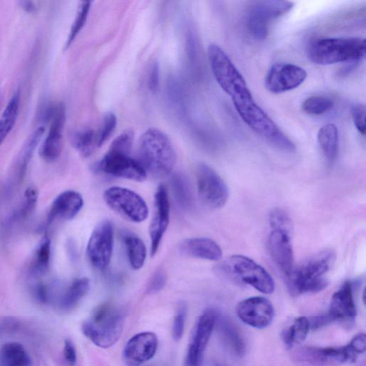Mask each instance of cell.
<instances>
[{
  "label": "cell",
  "mask_w": 366,
  "mask_h": 366,
  "mask_svg": "<svg viewBox=\"0 0 366 366\" xmlns=\"http://www.w3.org/2000/svg\"><path fill=\"white\" fill-rule=\"evenodd\" d=\"M38 195V191L35 186H30L27 189L21 209V215L23 218H26L32 213L37 205Z\"/></svg>",
  "instance_id": "obj_40"
},
{
  "label": "cell",
  "mask_w": 366,
  "mask_h": 366,
  "mask_svg": "<svg viewBox=\"0 0 366 366\" xmlns=\"http://www.w3.org/2000/svg\"><path fill=\"white\" fill-rule=\"evenodd\" d=\"M216 366H224V365H217Z\"/></svg>",
  "instance_id": "obj_48"
},
{
  "label": "cell",
  "mask_w": 366,
  "mask_h": 366,
  "mask_svg": "<svg viewBox=\"0 0 366 366\" xmlns=\"http://www.w3.org/2000/svg\"><path fill=\"white\" fill-rule=\"evenodd\" d=\"M84 200L82 195L75 191H66L60 193L53 201L48 213V222L54 220H70L82 210Z\"/></svg>",
  "instance_id": "obj_21"
},
{
  "label": "cell",
  "mask_w": 366,
  "mask_h": 366,
  "mask_svg": "<svg viewBox=\"0 0 366 366\" xmlns=\"http://www.w3.org/2000/svg\"><path fill=\"white\" fill-rule=\"evenodd\" d=\"M227 273L259 292L271 294L275 282L269 273L252 259L240 255L231 257L223 266Z\"/></svg>",
  "instance_id": "obj_6"
},
{
  "label": "cell",
  "mask_w": 366,
  "mask_h": 366,
  "mask_svg": "<svg viewBox=\"0 0 366 366\" xmlns=\"http://www.w3.org/2000/svg\"><path fill=\"white\" fill-rule=\"evenodd\" d=\"M218 316L215 311L209 309L198 318L189 345L187 366H200L213 334Z\"/></svg>",
  "instance_id": "obj_15"
},
{
  "label": "cell",
  "mask_w": 366,
  "mask_h": 366,
  "mask_svg": "<svg viewBox=\"0 0 366 366\" xmlns=\"http://www.w3.org/2000/svg\"><path fill=\"white\" fill-rule=\"evenodd\" d=\"M180 251L188 256L210 261H218L222 256V251L218 244L208 238L185 240L180 244Z\"/></svg>",
  "instance_id": "obj_22"
},
{
  "label": "cell",
  "mask_w": 366,
  "mask_h": 366,
  "mask_svg": "<svg viewBox=\"0 0 366 366\" xmlns=\"http://www.w3.org/2000/svg\"><path fill=\"white\" fill-rule=\"evenodd\" d=\"M220 331L229 348L238 356L245 353L246 345L234 325L228 319H221L219 323Z\"/></svg>",
  "instance_id": "obj_32"
},
{
  "label": "cell",
  "mask_w": 366,
  "mask_h": 366,
  "mask_svg": "<svg viewBox=\"0 0 366 366\" xmlns=\"http://www.w3.org/2000/svg\"><path fill=\"white\" fill-rule=\"evenodd\" d=\"M117 126V117L113 113L105 114L98 131L96 132L98 146L100 148L110 137Z\"/></svg>",
  "instance_id": "obj_36"
},
{
  "label": "cell",
  "mask_w": 366,
  "mask_h": 366,
  "mask_svg": "<svg viewBox=\"0 0 366 366\" xmlns=\"http://www.w3.org/2000/svg\"><path fill=\"white\" fill-rule=\"evenodd\" d=\"M336 254L331 250H325L293 269L287 276V284L290 293L298 296L305 293H314L328 287L325 278L334 265Z\"/></svg>",
  "instance_id": "obj_3"
},
{
  "label": "cell",
  "mask_w": 366,
  "mask_h": 366,
  "mask_svg": "<svg viewBox=\"0 0 366 366\" xmlns=\"http://www.w3.org/2000/svg\"><path fill=\"white\" fill-rule=\"evenodd\" d=\"M318 142L325 159L333 162L338 151V130L333 124L322 126L318 133Z\"/></svg>",
  "instance_id": "obj_24"
},
{
  "label": "cell",
  "mask_w": 366,
  "mask_h": 366,
  "mask_svg": "<svg viewBox=\"0 0 366 366\" xmlns=\"http://www.w3.org/2000/svg\"><path fill=\"white\" fill-rule=\"evenodd\" d=\"M270 225L272 230L293 233V223L289 215L282 210L276 209L270 215Z\"/></svg>",
  "instance_id": "obj_37"
},
{
  "label": "cell",
  "mask_w": 366,
  "mask_h": 366,
  "mask_svg": "<svg viewBox=\"0 0 366 366\" xmlns=\"http://www.w3.org/2000/svg\"><path fill=\"white\" fill-rule=\"evenodd\" d=\"M0 361L3 366H32V361L23 345L6 343L0 351Z\"/></svg>",
  "instance_id": "obj_26"
},
{
  "label": "cell",
  "mask_w": 366,
  "mask_h": 366,
  "mask_svg": "<svg viewBox=\"0 0 366 366\" xmlns=\"http://www.w3.org/2000/svg\"><path fill=\"white\" fill-rule=\"evenodd\" d=\"M45 133V126H39L30 135L26 142L17 160V168L20 177H23L25 175L30 162L40 142L43 139Z\"/></svg>",
  "instance_id": "obj_29"
},
{
  "label": "cell",
  "mask_w": 366,
  "mask_h": 366,
  "mask_svg": "<svg viewBox=\"0 0 366 366\" xmlns=\"http://www.w3.org/2000/svg\"><path fill=\"white\" fill-rule=\"evenodd\" d=\"M90 280L86 278L74 280L59 298L61 309L69 311L74 309L79 302L88 293Z\"/></svg>",
  "instance_id": "obj_23"
},
{
  "label": "cell",
  "mask_w": 366,
  "mask_h": 366,
  "mask_svg": "<svg viewBox=\"0 0 366 366\" xmlns=\"http://www.w3.org/2000/svg\"><path fill=\"white\" fill-rule=\"evenodd\" d=\"M198 194L201 202L212 209L226 205L229 198L227 183L210 166L202 164L197 170Z\"/></svg>",
  "instance_id": "obj_9"
},
{
  "label": "cell",
  "mask_w": 366,
  "mask_h": 366,
  "mask_svg": "<svg viewBox=\"0 0 366 366\" xmlns=\"http://www.w3.org/2000/svg\"><path fill=\"white\" fill-rule=\"evenodd\" d=\"M124 243L130 265L133 270L138 271L144 267L147 258L145 243L133 234L124 237Z\"/></svg>",
  "instance_id": "obj_27"
},
{
  "label": "cell",
  "mask_w": 366,
  "mask_h": 366,
  "mask_svg": "<svg viewBox=\"0 0 366 366\" xmlns=\"http://www.w3.org/2000/svg\"><path fill=\"white\" fill-rule=\"evenodd\" d=\"M93 170L95 173L137 182L144 181L148 175L137 159L129 154L111 150L96 162Z\"/></svg>",
  "instance_id": "obj_10"
},
{
  "label": "cell",
  "mask_w": 366,
  "mask_h": 366,
  "mask_svg": "<svg viewBox=\"0 0 366 366\" xmlns=\"http://www.w3.org/2000/svg\"><path fill=\"white\" fill-rule=\"evenodd\" d=\"M208 55L217 83L231 97L240 117L249 127L278 149L293 153V141L255 101L245 78L219 46L211 44Z\"/></svg>",
  "instance_id": "obj_1"
},
{
  "label": "cell",
  "mask_w": 366,
  "mask_h": 366,
  "mask_svg": "<svg viewBox=\"0 0 366 366\" xmlns=\"http://www.w3.org/2000/svg\"><path fill=\"white\" fill-rule=\"evenodd\" d=\"M171 204L168 189L160 185L155 194L154 209L150 226L151 255L157 253L170 223Z\"/></svg>",
  "instance_id": "obj_14"
},
{
  "label": "cell",
  "mask_w": 366,
  "mask_h": 366,
  "mask_svg": "<svg viewBox=\"0 0 366 366\" xmlns=\"http://www.w3.org/2000/svg\"><path fill=\"white\" fill-rule=\"evenodd\" d=\"M158 340L152 332H144L133 336L124 349V358L126 362L137 366L152 359L156 354Z\"/></svg>",
  "instance_id": "obj_19"
},
{
  "label": "cell",
  "mask_w": 366,
  "mask_h": 366,
  "mask_svg": "<svg viewBox=\"0 0 366 366\" xmlns=\"http://www.w3.org/2000/svg\"><path fill=\"white\" fill-rule=\"evenodd\" d=\"M294 3L289 1H258L251 8L248 17V28L256 39H265L274 20L289 13Z\"/></svg>",
  "instance_id": "obj_8"
},
{
  "label": "cell",
  "mask_w": 366,
  "mask_h": 366,
  "mask_svg": "<svg viewBox=\"0 0 366 366\" xmlns=\"http://www.w3.org/2000/svg\"><path fill=\"white\" fill-rule=\"evenodd\" d=\"M351 115L354 126L363 135L365 134V107L362 104H356L351 108Z\"/></svg>",
  "instance_id": "obj_41"
},
{
  "label": "cell",
  "mask_w": 366,
  "mask_h": 366,
  "mask_svg": "<svg viewBox=\"0 0 366 366\" xmlns=\"http://www.w3.org/2000/svg\"><path fill=\"white\" fill-rule=\"evenodd\" d=\"M311 329L309 319L299 317L282 333V340L288 349H293L307 339Z\"/></svg>",
  "instance_id": "obj_28"
},
{
  "label": "cell",
  "mask_w": 366,
  "mask_h": 366,
  "mask_svg": "<svg viewBox=\"0 0 366 366\" xmlns=\"http://www.w3.org/2000/svg\"><path fill=\"white\" fill-rule=\"evenodd\" d=\"M167 282L166 274L162 271L156 272L151 279L147 291L150 294H155L164 289Z\"/></svg>",
  "instance_id": "obj_42"
},
{
  "label": "cell",
  "mask_w": 366,
  "mask_h": 366,
  "mask_svg": "<svg viewBox=\"0 0 366 366\" xmlns=\"http://www.w3.org/2000/svg\"><path fill=\"white\" fill-rule=\"evenodd\" d=\"M186 314V307L184 305H182L173 323L172 336L175 341H179L184 334Z\"/></svg>",
  "instance_id": "obj_39"
},
{
  "label": "cell",
  "mask_w": 366,
  "mask_h": 366,
  "mask_svg": "<svg viewBox=\"0 0 366 366\" xmlns=\"http://www.w3.org/2000/svg\"><path fill=\"white\" fill-rule=\"evenodd\" d=\"M51 259V241L46 235L40 241L31 264V273L35 276L45 274L49 269Z\"/></svg>",
  "instance_id": "obj_31"
},
{
  "label": "cell",
  "mask_w": 366,
  "mask_h": 366,
  "mask_svg": "<svg viewBox=\"0 0 366 366\" xmlns=\"http://www.w3.org/2000/svg\"><path fill=\"white\" fill-rule=\"evenodd\" d=\"M19 8L28 14H35L37 7L31 1H20L18 3Z\"/></svg>",
  "instance_id": "obj_47"
},
{
  "label": "cell",
  "mask_w": 366,
  "mask_h": 366,
  "mask_svg": "<svg viewBox=\"0 0 366 366\" xmlns=\"http://www.w3.org/2000/svg\"><path fill=\"white\" fill-rule=\"evenodd\" d=\"M358 354L349 343L343 347L304 348L298 354V359L307 366H324L336 363H351Z\"/></svg>",
  "instance_id": "obj_17"
},
{
  "label": "cell",
  "mask_w": 366,
  "mask_h": 366,
  "mask_svg": "<svg viewBox=\"0 0 366 366\" xmlns=\"http://www.w3.org/2000/svg\"><path fill=\"white\" fill-rule=\"evenodd\" d=\"M159 84H160V68H159L158 64L155 63L151 67L150 75H149L148 84H149L150 90L153 93L157 92L159 88Z\"/></svg>",
  "instance_id": "obj_44"
},
{
  "label": "cell",
  "mask_w": 366,
  "mask_h": 366,
  "mask_svg": "<svg viewBox=\"0 0 366 366\" xmlns=\"http://www.w3.org/2000/svg\"><path fill=\"white\" fill-rule=\"evenodd\" d=\"M334 106V101L329 97L316 95L305 99L302 104L304 113L310 115H322Z\"/></svg>",
  "instance_id": "obj_34"
},
{
  "label": "cell",
  "mask_w": 366,
  "mask_h": 366,
  "mask_svg": "<svg viewBox=\"0 0 366 366\" xmlns=\"http://www.w3.org/2000/svg\"><path fill=\"white\" fill-rule=\"evenodd\" d=\"M73 146L83 157H90L97 148V133L87 128L75 132L71 137Z\"/></svg>",
  "instance_id": "obj_30"
},
{
  "label": "cell",
  "mask_w": 366,
  "mask_h": 366,
  "mask_svg": "<svg viewBox=\"0 0 366 366\" xmlns=\"http://www.w3.org/2000/svg\"><path fill=\"white\" fill-rule=\"evenodd\" d=\"M238 318L249 327L263 329L273 320L275 311L273 304L267 298L251 297L239 302L237 307Z\"/></svg>",
  "instance_id": "obj_16"
},
{
  "label": "cell",
  "mask_w": 366,
  "mask_h": 366,
  "mask_svg": "<svg viewBox=\"0 0 366 366\" xmlns=\"http://www.w3.org/2000/svg\"><path fill=\"white\" fill-rule=\"evenodd\" d=\"M307 78V72L291 64H276L269 69L266 79L267 89L273 94H281L300 87Z\"/></svg>",
  "instance_id": "obj_13"
},
{
  "label": "cell",
  "mask_w": 366,
  "mask_h": 366,
  "mask_svg": "<svg viewBox=\"0 0 366 366\" xmlns=\"http://www.w3.org/2000/svg\"><path fill=\"white\" fill-rule=\"evenodd\" d=\"M114 246V227L109 220L99 223L93 231L87 247V256L91 265L99 271L110 265Z\"/></svg>",
  "instance_id": "obj_11"
},
{
  "label": "cell",
  "mask_w": 366,
  "mask_h": 366,
  "mask_svg": "<svg viewBox=\"0 0 366 366\" xmlns=\"http://www.w3.org/2000/svg\"><path fill=\"white\" fill-rule=\"evenodd\" d=\"M92 2H82L79 6L77 15L69 33L66 48H68L74 40L84 28L91 8Z\"/></svg>",
  "instance_id": "obj_35"
},
{
  "label": "cell",
  "mask_w": 366,
  "mask_h": 366,
  "mask_svg": "<svg viewBox=\"0 0 366 366\" xmlns=\"http://www.w3.org/2000/svg\"><path fill=\"white\" fill-rule=\"evenodd\" d=\"M292 233L272 230L268 245L271 256L282 273L289 275L293 268L294 254L291 243Z\"/></svg>",
  "instance_id": "obj_18"
},
{
  "label": "cell",
  "mask_w": 366,
  "mask_h": 366,
  "mask_svg": "<svg viewBox=\"0 0 366 366\" xmlns=\"http://www.w3.org/2000/svg\"><path fill=\"white\" fill-rule=\"evenodd\" d=\"M365 56V39L360 37L317 39L308 49L311 62L320 66L356 63Z\"/></svg>",
  "instance_id": "obj_4"
},
{
  "label": "cell",
  "mask_w": 366,
  "mask_h": 366,
  "mask_svg": "<svg viewBox=\"0 0 366 366\" xmlns=\"http://www.w3.org/2000/svg\"><path fill=\"white\" fill-rule=\"evenodd\" d=\"M357 354H361L365 351L366 336L364 334H360L355 336L350 342Z\"/></svg>",
  "instance_id": "obj_45"
},
{
  "label": "cell",
  "mask_w": 366,
  "mask_h": 366,
  "mask_svg": "<svg viewBox=\"0 0 366 366\" xmlns=\"http://www.w3.org/2000/svg\"><path fill=\"white\" fill-rule=\"evenodd\" d=\"M176 160L172 142L164 132L150 128L142 135L137 160L147 174L157 178L165 177L173 171Z\"/></svg>",
  "instance_id": "obj_2"
},
{
  "label": "cell",
  "mask_w": 366,
  "mask_h": 366,
  "mask_svg": "<svg viewBox=\"0 0 366 366\" xmlns=\"http://www.w3.org/2000/svg\"><path fill=\"white\" fill-rule=\"evenodd\" d=\"M104 198L111 210L128 221L139 223L148 218L149 208L146 202L130 189L109 188L104 192Z\"/></svg>",
  "instance_id": "obj_7"
},
{
  "label": "cell",
  "mask_w": 366,
  "mask_h": 366,
  "mask_svg": "<svg viewBox=\"0 0 366 366\" xmlns=\"http://www.w3.org/2000/svg\"><path fill=\"white\" fill-rule=\"evenodd\" d=\"M310 327L312 329H317L324 327V325L332 322L329 316H321L314 317L312 320H309Z\"/></svg>",
  "instance_id": "obj_46"
},
{
  "label": "cell",
  "mask_w": 366,
  "mask_h": 366,
  "mask_svg": "<svg viewBox=\"0 0 366 366\" xmlns=\"http://www.w3.org/2000/svg\"><path fill=\"white\" fill-rule=\"evenodd\" d=\"M49 119L50 128L39 148V155L46 162L57 160L62 154L64 133L66 121L64 104L52 106Z\"/></svg>",
  "instance_id": "obj_12"
},
{
  "label": "cell",
  "mask_w": 366,
  "mask_h": 366,
  "mask_svg": "<svg viewBox=\"0 0 366 366\" xmlns=\"http://www.w3.org/2000/svg\"><path fill=\"white\" fill-rule=\"evenodd\" d=\"M0 102H1V100H0Z\"/></svg>",
  "instance_id": "obj_49"
},
{
  "label": "cell",
  "mask_w": 366,
  "mask_h": 366,
  "mask_svg": "<svg viewBox=\"0 0 366 366\" xmlns=\"http://www.w3.org/2000/svg\"><path fill=\"white\" fill-rule=\"evenodd\" d=\"M20 100L19 90H17L11 97L5 108L1 117H0V146H1L14 128L18 117Z\"/></svg>",
  "instance_id": "obj_25"
},
{
  "label": "cell",
  "mask_w": 366,
  "mask_h": 366,
  "mask_svg": "<svg viewBox=\"0 0 366 366\" xmlns=\"http://www.w3.org/2000/svg\"><path fill=\"white\" fill-rule=\"evenodd\" d=\"M64 357L69 366H75L77 363V353L73 342L66 340L64 347Z\"/></svg>",
  "instance_id": "obj_43"
},
{
  "label": "cell",
  "mask_w": 366,
  "mask_h": 366,
  "mask_svg": "<svg viewBox=\"0 0 366 366\" xmlns=\"http://www.w3.org/2000/svg\"><path fill=\"white\" fill-rule=\"evenodd\" d=\"M125 318L123 312L110 304L101 305L84 322L83 333L97 347H113L123 334Z\"/></svg>",
  "instance_id": "obj_5"
},
{
  "label": "cell",
  "mask_w": 366,
  "mask_h": 366,
  "mask_svg": "<svg viewBox=\"0 0 366 366\" xmlns=\"http://www.w3.org/2000/svg\"><path fill=\"white\" fill-rule=\"evenodd\" d=\"M134 140V132L128 130L116 137L109 150L131 155Z\"/></svg>",
  "instance_id": "obj_38"
},
{
  "label": "cell",
  "mask_w": 366,
  "mask_h": 366,
  "mask_svg": "<svg viewBox=\"0 0 366 366\" xmlns=\"http://www.w3.org/2000/svg\"><path fill=\"white\" fill-rule=\"evenodd\" d=\"M172 188L180 206L184 209L190 208L193 204V193L188 180L180 174L174 175Z\"/></svg>",
  "instance_id": "obj_33"
},
{
  "label": "cell",
  "mask_w": 366,
  "mask_h": 366,
  "mask_svg": "<svg viewBox=\"0 0 366 366\" xmlns=\"http://www.w3.org/2000/svg\"><path fill=\"white\" fill-rule=\"evenodd\" d=\"M357 314L352 283L345 282L332 296L329 317L334 320H351Z\"/></svg>",
  "instance_id": "obj_20"
}]
</instances>
